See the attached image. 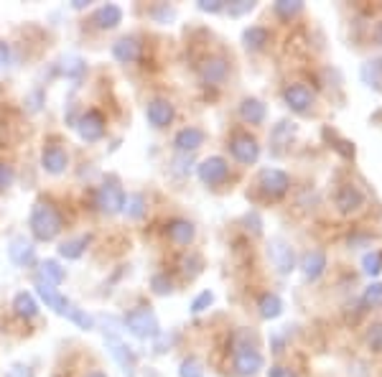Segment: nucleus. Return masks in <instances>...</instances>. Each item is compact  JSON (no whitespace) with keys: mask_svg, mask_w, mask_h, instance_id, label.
<instances>
[{"mask_svg":"<svg viewBox=\"0 0 382 377\" xmlns=\"http://www.w3.org/2000/svg\"><path fill=\"white\" fill-rule=\"evenodd\" d=\"M28 227H31L33 237L41 243H49L62 232L64 222L62 214L57 211V207H51L49 202H36L31 207V217H28Z\"/></svg>","mask_w":382,"mask_h":377,"instance_id":"obj_1","label":"nucleus"},{"mask_svg":"<svg viewBox=\"0 0 382 377\" xmlns=\"http://www.w3.org/2000/svg\"><path fill=\"white\" fill-rule=\"evenodd\" d=\"M125 326H127V332L138 339H156L161 334L156 313H153L151 308H143V306L125 313Z\"/></svg>","mask_w":382,"mask_h":377,"instance_id":"obj_2","label":"nucleus"},{"mask_svg":"<svg viewBox=\"0 0 382 377\" xmlns=\"http://www.w3.org/2000/svg\"><path fill=\"white\" fill-rule=\"evenodd\" d=\"M97 207H100L102 214H120L125 209V192H122V186L117 179H108L105 184L97 189V197H95Z\"/></svg>","mask_w":382,"mask_h":377,"instance_id":"obj_3","label":"nucleus"},{"mask_svg":"<svg viewBox=\"0 0 382 377\" xmlns=\"http://www.w3.org/2000/svg\"><path fill=\"white\" fill-rule=\"evenodd\" d=\"M229 151H232V156H235L240 163H255L257 161V156H260V146H257V141H255L250 133H237L232 141H229Z\"/></svg>","mask_w":382,"mask_h":377,"instance_id":"obj_4","label":"nucleus"},{"mask_svg":"<svg viewBox=\"0 0 382 377\" xmlns=\"http://www.w3.org/2000/svg\"><path fill=\"white\" fill-rule=\"evenodd\" d=\"M235 370H237V375H242V377L255 375L257 370H262V354L255 349V347L240 344L235 349Z\"/></svg>","mask_w":382,"mask_h":377,"instance_id":"obj_5","label":"nucleus"},{"mask_svg":"<svg viewBox=\"0 0 382 377\" xmlns=\"http://www.w3.org/2000/svg\"><path fill=\"white\" fill-rule=\"evenodd\" d=\"M257 184H260L262 194L265 197H283V194L288 192V186H291V179H288V173L278 171V168H265V171L260 173V179H257Z\"/></svg>","mask_w":382,"mask_h":377,"instance_id":"obj_6","label":"nucleus"},{"mask_svg":"<svg viewBox=\"0 0 382 377\" xmlns=\"http://www.w3.org/2000/svg\"><path fill=\"white\" fill-rule=\"evenodd\" d=\"M76 130L82 135V141L87 143L100 141L102 135H105V117H102V112H97V110H87V112L76 120Z\"/></svg>","mask_w":382,"mask_h":377,"instance_id":"obj_7","label":"nucleus"},{"mask_svg":"<svg viewBox=\"0 0 382 377\" xmlns=\"http://www.w3.org/2000/svg\"><path fill=\"white\" fill-rule=\"evenodd\" d=\"M227 176H229V166L222 156H212V158L202 161V166H199V179L209 186L222 184Z\"/></svg>","mask_w":382,"mask_h":377,"instance_id":"obj_8","label":"nucleus"},{"mask_svg":"<svg viewBox=\"0 0 382 377\" xmlns=\"http://www.w3.org/2000/svg\"><path fill=\"white\" fill-rule=\"evenodd\" d=\"M66 166H69V156H66V151L62 146H46L41 151V168L46 173L59 176V173L66 171Z\"/></svg>","mask_w":382,"mask_h":377,"instance_id":"obj_9","label":"nucleus"},{"mask_svg":"<svg viewBox=\"0 0 382 377\" xmlns=\"http://www.w3.org/2000/svg\"><path fill=\"white\" fill-rule=\"evenodd\" d=\"M36 294L41 296V301L46 303V308H51V311H57L59 316H66L71 308L69 298L66 296H62L54 286H46V283L36 281Z\"/></svg>","mask_w":382,"mask_h":377,"instance_id":"obj_10","label":"nucleus"},{"mask_svg":"<svg viewBox=\"0 0 382 377\" xmlns=\"http://www.w3.org/2000/svg\"><path fill=\"white\" fill-rule=\"evenodd\" d=\"M8 257H11L16 265L25 268V265H31V262L36 260V248H33L31 240H25L23 235H18V237H13L11 245H8Z\"/></svg>","mask_w":382,"mask_h":377,"instance_id":"obj_11","label":"nucleus"},{"mask_svg":"<svg viewBox=\"0 0 382 377\" xmlns=\"http://www.w3.org/2000/svg\"><path fill=\"white\" fill-rule=\"evenodd\" d=\"M199 74L207 84H222L229 74V66L222 57H209L204 59L202 66H199Z\"/></svg>","mask_w":382,"mask_h":377,"instance_id":"obj_12","label":"nucleus"},{"mask_svg":"<svg viewBox=\"0 0 382 377\" xmlns=\"http://www.w3.org/2000/svg\"><path fill=\"white\" fill-rule=\"evenodd\" d=\"M146 117H148V122H151L153 128H166V125L173 120V105L168 103V100H161V97H158V100L148 103Z\"/></svg>","mask_w":382,"mask_h":377,"instance_id":"obj_13","label":"nucleus"},{"mask_svg":"<svg viewBox=\"0 0 382 377\" xmlns=\"http://www.w3.org/2000/svg\"><path fill=\"white\" fill-rule=\"evenodd\" d=\"M112 57L120 64H133L140 59V41L135 36H122L112 44Z\"/></svg>","mask_w":382,"mask_h":377,"instance_id":"obj_14","label":"nucleus"},{"mask_svg":"<svg viewBox=\"0 0 382 377\" xmlns=\"http://www.w3.org/2000/svg\"><path fill=\"white\" fill-rule=\"evenodd\" d=\"M92 23H95L97 28H102V31L120 26V23H122V8L112 6V3H108V6H100L95 11V16H92Z\"/></svg>","mask_w":382,"mask_h":377,"instance_id":"obj_15","label":"nucleus"},{"mask_svg":"<svg viewBox=\"0 0 382 377\" xmlns=\"http://www.w3.org/2000/svg\"><path fill=\"white\" fill-rule=\"evenodd\" d=\"M283 97H286L288 108L296 110V112H306V110L311 108V103H313V95H311V90H308L306 84H291Z\"/></svg>","mask_w":382,"mask_h":377,"instance_id":"obj_16","label":"nucleus"},{"mask_svg":"<svg viewBox=\"0 0 382 377\" xmlns=\"http://www.w3.org/2000/svg\"><path fill=\"white\" fill-rule=\"evenodd\" d=\"M202 143H204V130H199V128L178 130L176 138H173V146H176V151H181V153H191V151H197Z\"/></svg>","mask_w":382,"mask_h":377,"instance_id":"obj_17","label":"nucleus"},{"mask_svg":"<svg viewBox=\"0 0 382 377\" xmlns=\"http://www.w3.org/2000/svg\"><path fill=\"white\" fill-rule=\"evenodd\" d=\"M166 235H168V240H171L173 245H189L191 240H194V224L186 222V219H173V222H168V227H166Z\"/></svg>","mask_w":382,"mask_h":377,"instance_id":"obj_18","label":"nucleus"},{"mask_svg":"<svg viewBox=\"0 0 382 377\" xmlns=\"http://www.w3.org/2000/svg\"><path fill=\"white\" fill-rule=\"evenodd\" d=\"M110 347H112V357L117 359V364L122 367V372H125L127 377H133V370H135V354H133V349L127 344H122L120 339H110Z\"/></svg>","mask_w":382,"mask_h":377,"instance_id":"obj_19","label":"nucleus"},{"mask_svg":"<svg viewBox=\"0 0 382 377\" xmlns=\"http://www.w3.org/2000/svg\"><path fill=\"white\" fill-rule=\"evenodd\" d=\"M89 243H92V235L71 237V240H66V243L59 245V255H62L64 260H76V257L84 255V250H87Z\"/></svg>","mask_w":382,"mask_h":377,"instance_id":"obj_20","label":"nucleus"},{"mask_svg":"<svg viewBox=\"0 0 382 377\" xmlns=\"http://www.w3.org/2000/svg\"><path fill=\"white\" fill-rule=\"evenodd\" d=\"M362 202H364V197H362V192L357 189V186H342L339 189V194H337V207L342 211H357L359 207H362Z\"/></svg>","mask_w":382,"mask_h":377,"instance_id":"obj_21","label":"nucleus"},{"mask_svg":"<svg viewBox=\"0 0 382 377\" xmlns=\"http://www.w3.org/2000/svg\"><path fill=\"white\" fill-rule=\"evenodd\" d=\"M13 311H16V316H21V319H33L38 313V301L33 298L28 291H21V294H16V298H13Z\"/></svg>","mask_w":382,"mask_h":377,"instance_id":"obj_22","label":"nucleus"},{"mask_svg":"<svg viewBox=\"0 0 382 377\" xmlns=\"http://www.w3.org/2000/svg\"><path fill=\"white\" fill-rule=\"evenodd\" d=\"M64 268L59 265L57 260H44L41 262V268H38V275H36V281L46 283V286H59V283L64 281Z\"/></svg>","mask_w":382,"mask_h":377,"instance_id":"obj_23","label":"nucleus"},{"mask_svg":"<svg viewBox=\"0 0 382 377\" xmlns=\"http://www.w3.org/2000/svg\"><path fill=\"white\" fill-rule=\"evenodd\" d=\"M240 115L242 120L250 122V125H260V122L265 120V105H262L260 100L250 97V100H245V103L240 105Z\"/></svg>","mask_w":382,"mask_h":377,"instance_id":"obj_24","label":"nucleus"},{"mask_svg":"<svg viewBox=\"0 0 382 377\" xmlns=\"http://www.w3.org/2000/svg\"><path fill=\"white\" fill-rule=\"evenodd\" d=\"M324 268H326V255L321 250H311V253L303 257V273L308 281H316L318 275L324 273Z\"/></svg>","mask_w":382,"mask_h":377,"instance_id":"obj_25","label":"nucleus"},{"mask_svg":"<svg viewBox=\"0 0 382 377\" xmlns=\"http://www.w3.org/2000/svg\"><path fill=\"white\" fill-rule=\"evenodd\" d=\"M270 255H273V262L278 265L280 273H288L293 270V250L283 243H275L273 250H270Z\"/></svg>","mask_w":382,"mask_h":377,"instance_id":"obj_26","label":"nucleus"},{"mask_svg":"<svg viewBox=\"0 0 382 377\" xmlns=\"http://www.w3.org/2000/svg\"><path fill=\"white\" fill-rule=\"evenodd\" d=\"M130 219H143L148 211V202L143 194H130L125 197V209H122Z\"/></svg>","mask_w":382,"mask_h":377,"instance_id":"obj_27","label":"nucleus"},{"mask_svg":"<svg viewBox=\"0 0 382 377\" xmlns=\"http://www.w3.org/2000/svg\"><path fill=\"white\" fill-rule=\"evenodd\" d=\"M267 39H270V33L262 26H250L248 31L242 33V41H245L248 49H262L267 44Z\"/></svg>","mask_w":382,"mask_h":377,"instance_id":"obj_28","label":"nucleus"},{"mask_svg":"<svg viewBox=\"0 0 382 377\" xmlns=\"http://www.w3.org/2000/svg\"><path fill=\"white\" fill-rule=\"evenodd\" d=\"M257 306H260L262 319H275V316H280V311H283V301H280L275 294H265Z\"/></svg>","mask_w":382,"mask_h":377,"instance_id":"obj_29","label":"nucleus"},{"mask_svg":"<svg viewBox=\"0 0 382 377\" xmlns=\"http://www.w3.org/2000/svg\"><path fill=\"white\" fill-rule=\"evenodd\" d=\"M87 71V64H84L82 57H64L62 59V74L69 79H79Z\"/></svg>","mask_w":382,"mask_h":377,"instance_id":"obj_30","label":"nucleus"},{"mask_svg":"<svg viewBox=\"0 0 382 377\" xmlns=\"http://www.w3.org/2000/svg\"><path fill=\"white\" fill-rule=\"evenodd\" d=\"M66 316H69V319L74 321V324L79 326V329H84V332L95 329V319H92V316H89V313L84 311V308H74V306H71Z\"/></svg>","mask_w":382,"mask_h":377,"instance_id":"obj_31","label":"nucleus"},{"mask_svg":"<svg viewBox=\"0 0 382 377\" xmlns=\"http://www.w3.org/2000/svg\"><path fill=\"white\" fill-rule=\"evenodd\" d=\"M151 288H153V294L156 296H168L173 291V283L166 273H156L151 278Z\"/></svg>","mask_w":382,"mask_h":377,"instance_id":"obj_32","label":"nucleus"},{"mask_svg":"<svg viewBox=\"0 0 382 377\" xmlns=\"http://www.w3.org/2000/svg\"><path fill=\"white\" fill-rule=\"evenodd\" d=\"M178 375L181 377H204V367L202 362H199L197 357H189L181 362V367H178Z\"/></svg>","mask_w":382,"mask_h":377,"instance_id":"obj_33","label":"nucleus"},{"mask_svg":"<svg viewBox=\"0 0 382 377\" xmlns=\"http://www.w3.org/2000/svg\"><path fill=\"white\" fill-rule=\"evenodd\" d=\"M301 3H296V0H280V3H275V13L280 16V18H291V16H296V13H301Z\"/></svg>","mask_w":382,"mask_h":377,"instance_id":"obj_34","label":"nucleus"},{"mask_svg":"<svg viewBox=\"0 0 382 377\" xmlns=\"http://www.w3.org/2000/svg\"><path fill=\"white\" fill-rule=\"evenodd\" d=\"M212 301H214V294H212V291H204V294H199L197 298H194V303H191V311L202 313L204 308L212 306Z\"/></svg>","mask_w":382,"mask_h":377,"instance_id":"obj_35","label":"nucleus"},{"mask_svg":"<svg viewBox=\"0 0 382 377\" xmlns=\"http://www.w3.org/2000/svg\"><path fill=\"white\" fill-rule=\"evenodd\" d=\"M367 344L375 352H382V324H375L367 332Z\"/></svg>","mask_w":382,"mask_h":377,"instance_id":"obj_36","label":"nucleus"},{"mask_svg":"<svg viewBox=\"0 0 382 377\" xmlns=\"http://www.w3.org/2000/svg\"><path fill=\"white\" fill-rule=\"evenodd\" d=\"M13 181H16V173H13V168L8 166V163H0V192H6Z\"/></svg>","mask_w":382,"mask_h":377,"instance_id":"obj_37","label":"nucleus"},{"mask_svg":"<svg viewBox=\"0 0 382 377\" xmlns=\"http://www.w3.org/2000/svg\"><path fill=\"white\" fill-rule=\"evenodd\" d=\"M6 377H33V370L28 367V364L16 362V364H11V367H8Z\"/></svg>","mask_w":382,"mask_h":377,"instance_id":"obj_38","label":"nucleus"},{"mask_svg":"<svg viewBox=\"0 0 382 377\" xmlns=\"http://www.w3.org/2000/svg\"><path fill=\"white\" fill-rule=\"evenodd\" d=\"M153 18L161 21V23H168V21L173 18V8H168V6L156 8V11H153Z\"/></svg>","mask_w":382,"mask_h":377,"instance_id":"obj_39","label":"nucleus"},{"mask_svg":"<svg viewBox=\"0 0 382 377\" xmlns=\"http://www.w3.org/2000/svg\"><path fill=\"white\" fill-rule=\"evenodd\" d=\"M364 301H367V303H382V286L380 283H375V286L369 288L367 294H364Z\"/></svg>","mask_w":382,"mask_h":377,"instance_id":"obj_40","label":"nucleus"},{"mask_svg":"<svg viewBox=\"0 0 382 377\" xmlns=\"http://www.w3.org/2000/svg\"><path fill=\"white\" fill-rule=\"evenodd\" d=\"M199 11L216 13V11H222V3H219V0H202V3H199Z\"/></svg>","mask_w":382,"mask_h":377,"instance_id":"obj_41","label":"nucleus"},{"mask_svg":"<svg viewBox=\"0 0 382 377\" xmlns=\"http://www.w3.org/2000/svg\"><path fill=\"white\" fill-rule=\"evenodd\" d=\"M245 11H253V3H248V0H240L237 6H229V13H232V16H240V13H245Z\"/></svg>","mask_w":382,"mask_h":377,"instance_id":"obj_42","label":"nucleus"},{"mask_svg":"<svg viewBox=\"0 0 382 377\" xmlns=\"http://www.w3.org/2000/svg\"><path fill=\"white\" fill-rule=\"evenodd\" d=\"M8 64H11V46L0 41V66H8Z\"/></svg>","mask_w":382,"mask_h":377,"instance_id":"obj_43","label":"nucleus"},{"mask_svg":"<svg viewBox=\"0 0 382 377\" xmlns=\"http://www.w3.org/2000/svg\"><path fill=\"white\" fill-rule=\"evenodd\" d=\"M267 377H296V372H291L288 367H270Z\"/></svg>","mask_w":382,"mask_h":377,"instance_id":"obj_44","label":"nucleus"},{"mask_svg":"<svg viewBox=\"0 0 382 377\" xmlns=\"http://www.w3.org/2000/svg\"><path fill=\"white\" fill-rule=\"evenodd\" d=\"M364 265H367V270H369V273H377V270H380V257H372V255H369L367 257V260H364Z\"/></svg>","mask_w":382,"mask_h":377,"instance_id":"obj_45","label":"nucleus"},{"mask_svg":"<svg viewBox=\"0 0 382 377\" xmlns=\"http://www.w3.org/2000/svg\"><path fill=\"white\" fill-rule=\"evenodd\" d=\"M71 6H74L76 11H82V8H87V0H74V3H71Z\"/></svg>","mask_w":382,"mask_h":377,"instance_id":"obj_46","label":"nucleus"},{"mask_svg":"<svg viewBox=\"0 0 382 377\" xmlns=\"http://www.w3.org/2000/svg\"><path fill=\"white\" fill-rule=\"evenodd\" d=\"M87 377H108V375H105V372H100V370H95V372H89Z\"/></svg>","mask_w":382,"mask_h":377,"instance_id":"obj_47","label":"nucleus"}]
</instances>
